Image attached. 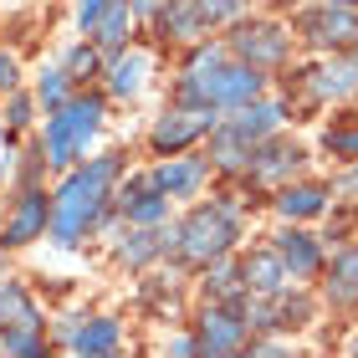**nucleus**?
<instances>
[{
    "mask_svg": "<svg viewBox=\"0 0 358 358\" xmlns=\"http://www.w3.org/2000/svg\"><path fill=\"white\" fill-rule=\"evenodd\" d=\"M282 262H287L292 276L317 271V246H313V236H282Z\"/></svg>",
    "mask_w": 358,
    "mask_h": 358,
    "instance_id": "15",
    "label": "nucleus"
},
{
    "mask_svg": "<svg viewBox=\"0 0 358 358\" xmlns=\"http://www.w3.org/2000/svg\"><path fill=\"white\" fill-rule=\"evenodd\" d=\"M210 159L225 164V169H236V164H246V159H251V143L236 138L231 128H215V138H210Z\"/></svg>",
    "mask_w": 358,
    "mask_h": 358,
    "instance_id": "16",
    "label": "nucleus"
},
{
    "mask_svg": "<svg viewBox=\"0 0 358 358\" xmlns=\"http://www.w3.org/2000/svg\"><path fill=\"white\" fill-rule=\"evenodd\" d=\"M128 26H134V6H123V0H113L103 10V21H97V46H108V52H118L128 41Z\"/></svg>",
    "mask_w": 358,
    "mask_h": 358,
    "instance_id": "13",
    "label": "nucleus"
},
{
    "mask_svg": "<svg viewBox=\"0 0 358 358\" xmlns=\"http://www.w3.org/2000/svg\"><path fill=\"white\" fill-rule=\"evenodd\" d=\"M246 282H251V292H262V297H276L282 282H287V262L271 256V251H256L246 262Z\"/></svg>",
    "mask_w": 358,
    "mask_h": 358,
    "instance_id": "10",
    "label": "nucleus"
},
{
    "mask_svg": "<svg viewBox=\"0 0 358 358\" xmlns=\"http://www.w3.org/2000/svg\"><path fill=\"white\" fill-rule=\"evenodd\" d=\"M46 220H52V205H46V194L26 189L21 200H15V210H10L6 241H10V246H26V241H36V236L46 231Z\"/></svg>",
    "mask_w": 358,
    "mask_h": 358,
    "instance_id": "4",
    "label": "nucleus"
},
{
    "mask_svg": "<svg viewBox=\"0 0 358 358\" xmlns=\"http://www.w3.org/2000/svg\"><path fill=\"white\" fill-rule=\"evenodd\" d=\"M62 338L72 343V353H113L118 348V322L113 317H92L87 328L83 322H62Z\"/></svg>",
    "mask_w": 358,
    "mask_h": 358,
    "instance_id": "5",
    "label": "nucleus"
},
{
    "mask_svg": "<svg viewBox=\"0 0 358 358\" xmlns=\"http://www.w3.org/2000/svg\"><path fill=\"white\" fill-rule=\"evenodd\" d=\"M194 6H200V21H225L241 10V0H194Z\"/></svg>",
    "mask_w": 358,
    "mask_h": 358,
    "instance_id": "24",
    "label": "nucleus"
},
{
    "mask_svg": "<svg viewBox=\"0 0 358 358\" xmlns=\"http://www.w3.org/2000/svg\"><path fill=\"white\" fill-rule=\"evenodd\" d=\"M174 241H179V231H159V236H149V231H138V236H134V241H128V246H123V262H128V266H143V262H149L154 251H164V246H174Z\"/></svg>",
    "mask_w": 358,
    "mask_h": 358,
    "instance_id": "17",
    "label": "nucleus"
},
{
    "mask_svg": "<svg viewBox=\"0 0 358 358\" xmlns=\"http://www.w3.org/2000/svg\"><path fill=\"white\" fill-rule=\"evenodd\" d=\"M328 143H333L338 154H358V134H333Z\"/></svg>",
    "mask_w": 358,
    "mask_h": 358,
    "instance_id": "29",
    "label": "nucleus"
},
{
    "mask_svg": "<svg viewBox=\"0 0 358 358\" xmlns=\"http://www.w3.org/2000/svg\"><path fill=\"white\" fill-rule=\"evenodd\" d=\"M307 31H313V41H348L358 21H353V10L348 6H328V10H317V15H307Z\"/></svg>",
    "mask_w": 358,
    "mask_h": 358,
    "instance_id": "11",
    "label": "nucleus"
},
{
    "mask_svg": "<svg viewBox=\"0 0 358 358\" xmlns=\"http://www.w3.org/2000/svg\"><path fill=\"white\" fill-rule=\"evenodd\" d=\"M205 113H210V108H205ZM205 113H174V118H164V123L154 128V149H185L189 138H200L205 123H210Z\"/></svg>",
    "mask_w": 358,
    "mask_h": 358,
    "instance_id": "8",
    "label": "nucleus"
},
{
    "mask_svg": "<svg viewBox=\"0 0 358 358\" xmlns=\"http://www.w3.org/2000/svg\"><path fill=\"white\" fill-rule=\"evenodd\" d=\"M10 87H15V62L0 57V92H10Z\"/></svg>",
    "mask_w": 358,
    "mask_h": 358,
    "instance_id": "30",
    "label": "nucleus"
},
{
    "mask_svg": "<svg viewBox=\"0 0 358 358\" xmlns=\"http://www.w3.org/2000/svg\"><path fill=\"white\" fill-rule=\"evenodd\" d=\"M231 241H236V210L231 205H205L179 225V251L189 262H215V256H225Z\"/></svg>",
    "mask_w": 358,
    "mask_h": 358,
    "instance_id": "3",
    "label": "nucleus"
},
{
    "mask_svg": "<svg viewBox=\"0 0 358 358\" xmlns=\"http://www.w3.org/2000/svg\"><path fill=\"white\" fill-rule=\"evenodd\" d=\"M328 6H333V0H328ZM338 6H348V0H338Z\"/></svg>",
    "mask_w": 358,
    "mask_h": 358,
    "instance_id": "33",
    "label": "nucleus"
},
{
    "mask_svg": "<svg viewBox=\"0 0 358 358\" xmlns=\"http://www.w3.org/2000/svg\"><path fill=\"white\" fill-rule=\"evenodd\" d=\"M322 200H328V194L307 185V189H287L276 205H282V215H317V210H322Z\"/></svg>",
    "mask_w": 358,
    "mask_h": 358,
    "instance_id": "20",
    "label": "nucleus"
},
{
    "mask_svg": "<svg viewBox=\"0 0 358 358\" xmlns=\"http://www.w3.org/2000/svg\"><path fill=\"white\" fill-rule=\"evenodd\" d=\"M164 210H169L164 189H149V194H138V200L128 205V220H134V225H159V220H164Z\"/></svg>",
    "mask_w": 358,
    "mask_h": 358,
    "instance_id": "19",
    "label": "nucleus"
},
{
    "mask_svg": "<svg viewBox=\"0 0 358 358\" xmlns=\"http://www.w3.org/2000/svg\"><path fill=\"white\" fill-rule=\"evenodd\" d=\"M113 179H118V159L108 154V159H92L87 169H77L67 185L57 189V205H52V241L57 246H72V241L97 220Z\"/></svg>",
    "mask_w": 358,
    "mask_h": 358,
    "instance_id": "1",
    "label": "nucleus"
},
{
    "mask_svg": "<svg viewBox=\"0 0 358 358\" xmlns=\"http://www.w3.org/2000/svg\"><path fill=\"white\" fill-rule=\"evenodd\" d=\"M215 292H225V297L236 292V271L231 266H215Z\"/></svg>",
    "mask_w": 358,
    "mask_h": 358,
    "instance_id": "28",
    "label": "nucleus"
},
{
    "mask_svg": "<svg viewBox=\"0 0 358 358\" xmlns=\"http://www.w3.org/2000/svg\"><path fill=\"white\" fill-rule=\"evenodd\" d=\"M97 118H103V103L97 97H77V103L57 108L52 123H46V159L57 169H67L77 154L87 149V138L97 134Z\"/></svg>",
    "mask_w": 358,
    "mask_h": 358,
    "instance_id": "2",
    "label": "nucleus"
},
{
    "mask_svg": "<svg viewBox=\"0 0 358 358\" xmlns=\"http://www.w3.org/2000/svg\"><path fill=\"white\" fill-rule=\"evenodd\" d=\"M0 328L6 333H31L41 328V313L31 307V297L21 287H0Z\"/></svg>",
    "mask_w": 358,
    "mask_h": 358,
    "instance_id": "7",
    "label": "nucleus"
},
{
    "mask_svg": "<svg viewBox=\"0 0 358 358\" xmlns=\"http://www.w3.org/2000/svg\"><path fill=\"white\" fill-rule=\"evenodd\" d=\"M241 338H246V328H241L231 313H205V343H200V348L231 353V348H241Z\"/></svg>",
    "mask_w": 358,
    "mask_h": 358,
    "instance_id": "12",
    "label": "nucleus"
},
{
    "mask_svg": "<svg viewBox=\"0 0 358 358\" xmlns=\"http://www.w3.org/2000/svg\"><path fill=\"white\" fill-rule=\"evenodd\" d=\"M97 67V57L87 52V46H77V52L67 57V77H83V72H92Z\"/></svg>",
    "mask_w": 358,
    "mask_h": 358,
    "instance_id": "27",
    "label": "nucleus"
},
{
    "mask_svg": "<svg viewBox=\"0 0 358 358\" xmlns=\"http://www.w3.org/2000/svg\"><path fill=\"white\" fill-rule=\"evenodd\" d=\"M358 87V67H322L317 72V92H328V97H343Z\"/></svg>",
    "mask_w": 358,
    "mask_h": 358,
    "instance_id": "21",
    "label": "nucleus"
},
{
    "mask_svg": "<svg viewBox=\"0 0 358 358\" xmlns=\"http://www.w3.org/2000/svg\"><path fill=\"white\" fill-rule=\"evenodd\" d=\"M236 46H241V52H246L251 62H282V52H287V41L276 36V31H266V26L246 31V36H241Z\"/></svg>",
    "mask_w": 358,
    "mask_h": 358,
    "instance_id": "14",
    "label": "nucleus"
},
{
    "mask_svg": "<svg viewBox=\"0 0 358 358\" xmlns=\"http://www.w3.org/2000/svg\"><path fill=\"white\" fill-rule=\"evenodd\" d=\"M276 123H282V108H276V103H246V108H241L236 113V118L231 123H225V128H231V134L236 138H246V143H256V138H266V134H276Z\"/></svg>",
    "mask_w": 358,
    "mask_h": 358,
    "instance_id": "6",
    "label": "nucleus"
},
{
    "mask_svg": "<svg viewBox=\"0 0 358 358\" xmlns=\"http://www.w3.org/2000/svg\"><path fill=\"white\" fill-rule=\"evenodd\" d=\"M108 6H113V0H77V21H83V26H97Z\"/></svg>",
    "mask_w": 358,
    "mask_h": 358,
    "instance_id": "26",
    "label": "nucleus"
},
{
    "mask_svg": "<svg viewBox=\"0 0 358 358\" xmlns=\"http://www.w3.org/2000/svg\"><path fill=\"white\" fill-rule=\"evenodd\" d=\"M358 292V251H343L338 256V302H348Z\"/></svg>",
    "mask_w": 358,
    "mask_h": 358,
    "instance_id": "23",
    "label": "nucleus"
},
{
    "mask_svg": "<svg viewBox=\"0 0 358 358\" xmlns=\"http://www.w3.org/2000/svg\"><path fill=\"white\" fill-rule=\"evenodd\" d=\"M134 10H159V0H134Z\"/></svg>",
    "mask_w": 358,
    "mask_h": 358,
    "instance_id": "32",
    "label": "nucleus"
},
{
    "mask_svg": "<svg viewBox=\"0 0 358 358\" xmlns=\"http://www.w3.org/2000/svg\"><path fill=\"white\" fill-rule=\"evenodd\" d=\"M118 97H134L143 87V57H118L113 62V83H108Z\"/></svg>",
    "mask_w": 358,
    "mask_h": 358,
    "instance_id": "18",
    "label": "nucleus"
},
{
    "mask_svg": "<svg viewBox=\"0 0 358 358\" xmlns=\"http://www.w3.org/2000/svg\"><path fill=\"white\" fill-rule=\"evenodd\" d=\"M36 97L46 103V113L67 108V72H46V77H41V87H36Z\"/></svg>",
    "mask_w": 358,
    "mask_h": 358,
    "instance_id": "22",
    "label": "nucleus"
},
{
    "mask_svg": "<svg viewBox=\"0 0 358 358\" xmlns=\"http://www.w3.org/2000/svg\"><path fill=\"white\" fill-rule=\"evenodd\" d=\"M200 179H205V159H169L164 169H154V185L164 194H189L200 189Z\"/></svg>",
    "mask_w": 358,
    "mask_h": 358,
    "instance_id": "9",
    "label": "nucleus"
},
{
    "mask_svg": "<svg viewBox=\"0 0 358 358\" xmlns=\"http://www.w3.org/2000/svg\"><path fill=\"white\" fill-rule=\"evenodd\" d=\"M6 353H41L36 328H31V333H6Z\"/></svg>",
    "mask_w": 358,
    "mask_h": 358,
    "instance_id": "25",
    "label": "nucleus"
},
{
    "mask_svg": "<svg viewBox=\"0 0 358 358\" xmlns=\"http://www.w3.org/2000/svg\"><path fill=\"white\" fill-rule=\"evenodd\" d=\"M26 113H31L26 97H10V123H26Z\"/></svg>",
    "mask_w": 358,
    "mask_h": 358,
    "instance_id": "31",
    "label": "nucleus"
}]
</instances>
